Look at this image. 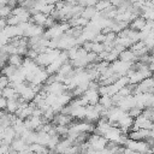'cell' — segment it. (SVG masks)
I'll return each instance as SVG.
<instances>
[{"instance_id": "16", "label": "cell", "mask_w": 154, "mask_h": 154, "mask_svg": "<svg viewBox=\"0 0 154 154\" xmlns=\"http://www.w3.org/2000/svg\"><path fill=\"white\" fill-rule=\"evenodd\" d=\"M8 83H10L8 77H7V76H5V75H0V88L2 89L4 87L8 85Z\"/></svg>"}, {"instance_id": "1", "label": "cell", "mask_w": 154, "mask_h": 154, "mask_svg": "<svg viewBox=\"0 0 154 154\" xmlns=\"http://www.w3.org/2000/svg\"><path fill=\"white\" fill-rule=\"evenodd\" d=\"M153 90H154L153 78L152 77H146L135 85V89H134L132 94H136V93H152L153 94Z\"/></svg>"}, {"instance_id": "18", "label": "cell", "mask_w": 154, "mask_h": 154, "mask_svg": "<svg viewBox=\"0 0 154 154\" xmlns=\"http://www.w3.org/2000/svg\"><path fill=\"white\" fill-rule=\"evenodd\" d=\"M6 5H8L11 8H13V7H16L18 5V1L17 0H7L6 1Z\"/></svg>"}, {"instance_id": "19", "label": "cell", "mask_w": 154, "mask_h": 154, "mask_svg": "<svg viewBox=\"0 0 154 154\" xmlns=\"http://www.w3.org/2000/svg\"><path fill=\"white\" fill-rule=\"evenodd\" d=\"M123 1H124V0H109L111 5H112V6H114V7H118Z\"/></svg>"}, {"instance_id": "9", "label": "cell", "mask_w": 154, "mask_h": 154, "mask_svg": "<svg viewBox=\"0 0 154 154\" xmlns=\"http://www.w3.org/2000/svg\"><path fill=\"white\" fill-rule=\"evenodd\" d=\"M17 70H18V67H17V66H13V65H10V64H6V65H4V66L1 67V75H5V76L10 77V76H12L13 73H16V72H17Z\"/></svg>"}, {"instance_id": "15", "label": "cell", "mask_w": 154, "mask_h": 154, "mask_svg": "<svg viewBox=\"0 0 154 154\" xmlns=\"http://www.w3.org/2000/svg\"><path fill=\"white\" fill-rule=\"evenodd\" d=\"M126 113L131 117V118H136L137 116H140L141 113H142V108H140L138 106H132V107H130L128 111H126Z\"/></svg>"}, {"instance_id": "13", "label": "cell", "mask_w": 154, "mask_h": 154, "mask_svg": "<svg viewBox=\"0 0 154 154\" xmlns=\"http://www.w3.org/2000/svg\"><path fill=\"white\" fill-rule=\"evenodd\" d=\"M20 17L19 16H16V14H10L7 18H6V24L7 25H18L20 23Z\"/></svg>"}, {"instance_id": "2", "label": "cell", "mask_w": 154, "mask_h": 154, "mask_svg": "<svg viewBox=\"0 0 154 154\" xmlns=\"http://www.w3.org/2000/svg\"><path fill=\"white\" fill-rule=\"evenodd\" d=\"M82 96L87 100V102L89 105H95L99 102V97H100V94L97 93V89H90L88 88L83 94Z\"/></svg>"}, {"instance_id": "7", "label": "cell", "mask_w": 154, "mask_h": 154, "mask_svg": "<svg viewBox=\"0 0 154 154\" xmlns=\"http://www.w3.org/2000/svg\"><path fill=\"white\" fill-rule=\"evenodd\" d=\"M96 13H97V11H96V8H95L94 6H84V8H83L82 12H81V16L90 20Z\"/></svg>"}, {"instance_id": "5", "label": "cell", "mask_w": 154, "mask_h": 154, "mask_svg": "<svg viewBox=\"0 0 154 154\" xmlns=\"http://www.w3.org/2000/svg\"><path fill=\"white\" fill-rule=\"evenodd\" d=\"M1 96H4L5 99H17L19 96V94L16 93L14 88L11 85H6L1 89Z\"/></svg>"}, {"instance_id": "11", "label": "cell", "mask_w": 154, "mask_h": 154, "mask_svg": "<svg viewBox=\"0 0 154 154\" xmlns=\"http://www.w3.org/2000/svg\"><path fill=\"white\" fill-rule=\"evenodd\" d=\"M144 118H147L148 120H150V122H153L154 120V108H153V106H149V107H144L143 109H142V113H141Z\"/></svg>"}, {"instance_id": "8", "label": "cell", "mask_w": 154, "mask_h": 154, "mask_svg": "<svg viewBox=\"0 0 154 154\" xmlns=\"http://www.w3.org/2000/svg\"><path fill=\"white\" fill-rule=\"evenodd\" d=\"M99 103H100L103 108H109V107L114 106V105H113V101H112V97H111V95H108V94L100 95V97H99Z\"/></svg>"}, {"instance_id": "21", "label": "cell", "mask_w": 154, "mask_h": 154, "mask_svg": "<svg viewBox=\"0 0 154 154\" xmlns=\"http://www.w3.org/2000/svg\"><path fill=\"white\" fill-rule=\"evenodd\" d=\"M128 1H130V2H135V1H137V0H128Z\"/></svg>"}, {"instance_id": "14", "label": "cell", "mask_w": 154, "mask_h": 154, "mask_svg": "<svg viewBox=\"0 0 154 154\" xmlns=\"http://www.w3.org/2000/svg\"><path fill=\"white\" fill-rule=\"evenodd\" d=\"M12 12V8L8 5H0V18H7Z\"/></svg>"}, {"instance_id": "3", "label": "cell", "mask_w": 154, "mask_h": 154, "mask_svg": "<svg viewBox=\"0 0 154 154\" xmlns=\"http://www.w3.org/2000/svg\"><path fill=\"white\" fill-rule=\"evenodd\" d=\"M129 23H130V24H129V28H130V29L141 31V30H143V28H144V25H146V19H144L143 17L138 16V17L134 18L132 20H130Z\"/></svg>"}, {"instance_id": "12", "label": "cell", "mask_w": 154, "mask_h": 154, "mask_svg": "<svg viewBox=\"0 0 154 154\" xmlns=\"http://www.w3.org/2000/svg\"><path fill=\"white\" fill-rule=\"evenodd\" d=\"M111 5V2H109V0H99L95 5H94V7L96 8V11L97 12H101V11H103V10H106L108 6Z\"/></svg>"}, {"instance_id": "6", "label": "cell", "mask_w": 154, "mask_h": 154, "mask_svg": "<svg viewBox=\"0 0 154 154\" xmlns=\"http://www.w3.org/2000/svg\"><path fill=\"white\" fill-rule=\"evenodd\" d=\"M23 60H24L23 55H19V54H17V53H13V54H10V55H8V59H7V64H10V65H13V66H17V67H19V66H22V64H23Z\"/></svg>"}, {"instance_id": "4", "label": "cell", "mask_w": 154, "mask_h": 154, "mask_svg": "<svg viewBox=\"0 0 154 154\" xmlns=\"http://www.w3.org/2000/svg\"><path fill=\"white\" fill-rule=\"evenodd\" d=\"M118 59H120L123 61H135V60H137V57L135 55V53L131 49H126L125 48L119 53Z\"/></svg>"}, {"instance_id": "17", "label": "cell", "mask_w": 154, "mask_h": 154, "mask_svg": "<svg viewBox=\"0 0 154 154\" xmlns=\"http://www.w3.org/2000/svg\"><path fill=\"white\" fill-rule=\"evenodd\" d=\"M6 103H7V99H5L4 96L0 95V109H5L6 108Z\"/></svg>"}, {"instance_id": "20", "label": "cell", "mask_w": 154, "mask_h": 154, "mask_svg": "<svg viewBox=\"0 0 154 154\" xmlns=\"http://www.w3.org/2000/svg\"><path fill=\"white\" fill-rule=\"evenodd\" d=\"M46 4H48V5H55L58 1H60V0H43Z\"/></svg>"}, {"instance_id": "10", "label": "cell", "mask_w": 154, "mask_h": 154, "mask_svg": "<svg viewBox=\"0 0 154 154\" xmlns=\"http://www.w3.org/2000/svg\"><path fill=\"white\" fill-rule=\"evenodd\" d=\"M17 108H18V101H17V99H7L6 111L8 113H14Z\"/></svg>"}]
</instances>
